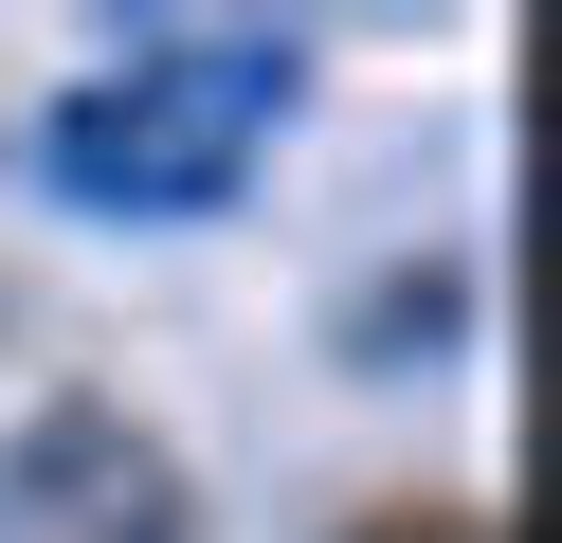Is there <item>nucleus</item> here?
Masks as SVG:
<instances>
[{"mask_svg":"<svg viewBox=\"0 0 562 543\" xmlns=\"http://www.w3.org/2000/svg\"><path fill=\"white\" fill-rule=\"evenodd\" d=\"M0 543H200V489L146 417L55 398V417L0 434Z\"/></svg>","mask_w":562,"mask_h":543,"instance_id":"obj_1","label":"nucleus"},{"mask_svg":"<svg viewBox=\"0 0 562 543\" xmlns=\"http://www.w3.org/2000/svg\"><path fill=\"white\" fill-rule=\"evenodd\" d=\"M327 543H508V507H472V489H381V507H345Z\"/></svg>","mask_w":562,"mask_h":543,"instance_id":"obj_2","label":"nucleus"}]
</instances>
